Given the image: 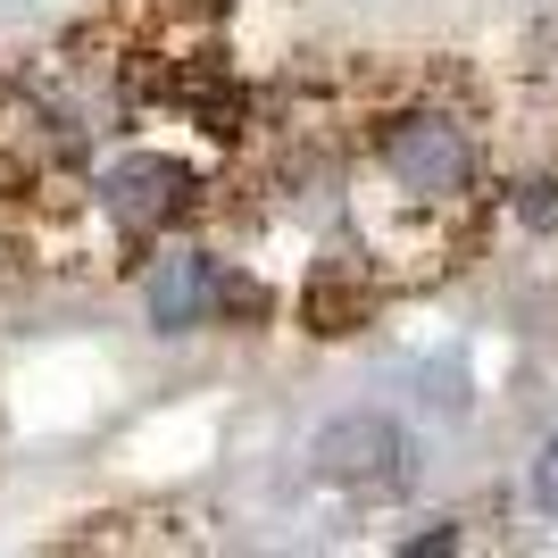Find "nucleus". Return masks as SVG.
Segmentation results:
<instances>
[{
    "mask_svg": "<svg viewBox=\"0 0 558 558\" xmlns=\"http://www.w3.org/2000/svg\"><path fill=\"white\" fill-rule=\"evenodd\" d=\"M384 159H392V175L409 192H459L466 184V134L459 125H442V117H417V125H392L384 134Z\"/></svg>",
    "mask_w": 558,
    "mask_h": 558,
    "instance_id": "obj_1",
    "label": "nucleus"
},
{
    "mask_svg": "<svg viewBox=\"0 0 558 558\" xmlns=\"http://www.w3.org/2000/svg\"><path fill=\"white\" fill-rule=\"evenodd\" d=\"M209 301H217L209 258H167L159 276H150V317H159V333H192L209 317Z\"/></svg>",
    "mask_w": 558,
    "mask_h": 558,
    "instance_id": "obj_3",
    "label": "nucleus"
},
{
    "mask_svg": "<svg viewBox=\"0 0 558 558\" xmlns=\"http://www.w3.org/2000/svg\"><path fill=\"white\" fill-rule=\"evenodd\" d=\"M317 466H326L333 484L392 492V484H400V434H392L384 417H342V425H326V442H317Z\"/></svg>",
    "mask_w": 558,
    "mask_h": 558,
    "instance_id": "obj_2",
    "label": "nucleus"
},
{
    "mask_svg": "<svg viewBox=\"0 0 558 558\" xmlns=\"http://www.w3.org/2000/svg\"><path fill=\"white\" fill-rule=\"evenodd\" d=\"M100 192H109V217H117V226H150V217H167V209H175L184 175H175L167 159H125V167H117V175H109Z\"/></svg>",
    "mask_w": 558,
    "mask_h": 558,
    "instance_id": "obj_4",
    "label": "nucleus"
},
{
    "mask_svg": "<svg viewBox=\"0 0 558 558\" xmlns=\"http://www.w3.org/2000/svg\"><path fill=\"white\" fill-rule=\"evenodd\" d=\"M534 500H542V509L558 517V434L542 442V459H534Z\"/></svg>",
    "mask_w": 558,
    "mask_h": 558,
    "instance_id": "obj_5",
    "label": "nucleus"
}]
</instances>
